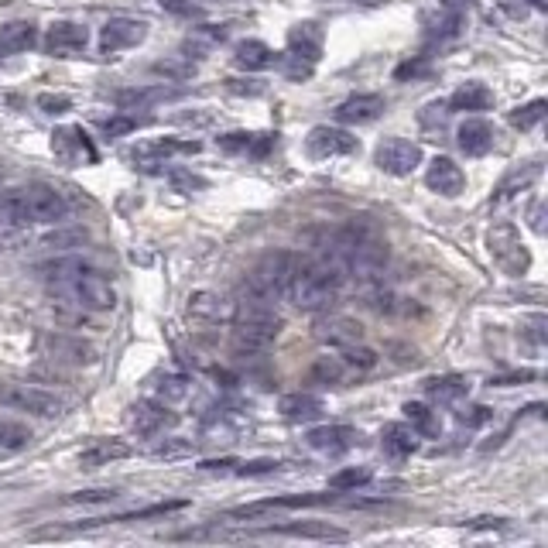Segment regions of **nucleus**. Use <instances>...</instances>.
Wrapping results in <instances>:
<instances>
[{"label": "nucleus", "instance_id": "f257e3e1", "mask_svg": "<svg viewBox=\"0 0 548 548\" xmlns=\"http://www.w3.org/2000/svg\"><path fill=\"white\" fill-rule=\"evenodd\" d=\"M42 274L48 281V292L59 295L62 302H72L90 312H107L117 305V292L103 278V271H96L93 264L79 261V257H62V261L42 264Z\"/></svg>", "mask_w": 548, "mask_h": 548}, {"label": "nucleus", "instance_id": "f03ea898", "mask_svg": "<svg viewBox=\"0 0 548 548\" xmlns=\"http://www.w3.org/2000/svg\"><path fill=\"white\" fill-rule=\"evenodd\" d=\"M346 278H350V274H346L340 257L333 251H322L319 257H312V261L295 264L285 298H292L298 309H305V312L329 309V305L336 302V295H340Z\"/></svg>", "mask_w": 548, "mask_h": 548}, {"label": "nucleus", "instance_id": "7ed1b4c3", "mask_svg": "<svg viewBox=\"0 0 548 548\" xmlns=\"http://www.w3.org/2000/svg\"><path fill=\"white\" fill-rule=\"evenodd\" d=\"M69 203L52 185H21L0 192V227H35V223H62Z\"/></svg>", "mask_w": 548, "mask_h": 548}, {"label": "nucleus", "instance_id": "20e7f679", "mask_svg": "<svg viewBox=\"0 0 548 548\" xmlns=\"http://www.w3.org/2000/svg\"><path fill=\"white\" fill-rule=\"evenodd\" d=\"M298 257L288 251H271L247 271L244 285H240V302L251 305H278V298H285L288 281H292Z\"/></svg>", "mask_w": 548, "mask_h": 548}, {"label": "nucleus", "instance_id": "39448f33", "mask_svg": "<svg viewBox=\"0 0 548 548\" xmlns=\"http://www.w3.org/2000/svg\"><path fill=\"white\" fill-rule=\"evenodd\" d=\"M281 333V319L274 316L271 305H251V302H237L233 312V346L240 353H261L278 340Z\"/></svg>", "mask_w": 548, "mask_h": 548}, {"label": "nucleus", "instance_id": "423d86ee", "mask_svg": "<svg viewBox=\"0 0 548 548\" xmlns=\"http://www.w3.org/2000/svg\"><path fill=\"white\" fill-rule=\"evenodd\" d=\"M322 59V28L316 21H302L288 31V52L278 59L281 72H285L292 83H305L312 76V69Z\"/></svg>", "mask_w": 548, "mask_h": 548}, {"label": "nucleus", "instance_id": "0eeeda50", "mask_svg": "<svg viewBox=\"0 0 548 548\" xmlns=\"http://www.w3.org/2000/svg\"><path fill=\"white\" fill-rule=\"evenodd\" d=\"M487 251L501 264V271L511 274V278H521V274H528L531 268V251L525 247V240H521L514 223H494V227L487 230Z\"/></svg>", "mask_w": 548, "mask_h": 548}, {"label": "nucleus", "instance_id": "6e6552de", "mask_svg": "<svg viewBox=\"0 0 548 548\" xmlns=\"http://www.w3.org/2000/svg\"><path fill=\"white\" fill-rule=\"evenodd\" d=\"M0 405L14 408V411H28V415H38V418H55L62 415L66 401L55 398L52 391L45 388H35V384H0Z\"/></svg>", "mask_w": 548, "mask_h": 548}, {"label": "nucleus", "instance_id": "1a4fd4ad", "mask_svg": "<svg viewBox=\"0 0 548 548\" xmlns=\"http://www.w3.org/2000/svg\"><path fill=\"white\" fill-rule=\"evenodd\" d=\"M374 165L381 172L394 175V179H405V175L422 165V148L415 141H408V137H384L374 151Z\"/></svg>", "mask_w": 548, "mask_h": 548}, {"label": "nucleus", "instance_id": "9d476101", "mask_svg": "<svg viewBox=\"0 0 548 548\" xmlns=\"http://www.w3.org/2000/svg\"><path fill=\"white\" fill-rule=\"evenodd\" d=\"M52 151L62 165H96L100 161V151L83 127H59L52 134Z\"/></svg>", "mask_w": 548, "mask_h": 548}, {"label": "nucleus", "instance_id": "9b49d317", "mask_svg": "<svg viewBox=\"0 0 548 548\" xmlns=\"http://www.w3.org/2000/svg\"><path fill=\"white\" fill-rule=\"evenodd\" d=\"M305 151L309 158H340V155H353L360 151V141L350 131H340V127H312L309 137H305Z\"/></svg>", "mask_w": 548, "mask_h": 548}, {"label": "nucleus", "instance_id": "f8f14e48", "mask_svg": "<svg viewBox=\"0 0 548 548\" xmlns=\"http://www.w3.org/2000/svg\"><path fill=\"white\" fill-rule=\"evenodd\" d=\"M312 336L319 343L333 346V350H343V346H357L364 343V326L350 316H322L312 326Z\"/></svg>", "mask_w": 548, "mask_h": 548}, {"label": "nucleus", "instance_id": "ddd939ff", "mask_svg": "<svg viewBox=\"0 0 548 548\" xmlns=\"http://www.w3.org/2000/svg\"><path fill=\"white\" fill-rule=\"evenodd\" d=\"M127 422H131V429L137 435H158L172 429V425H179V415L168 411L165 401H137V405H131V411H127Z\"/></svg>", "mask_w": 548, "mask_h": 548}, {"label": "nucleus", "instance_id": "4468645a", "mask_svg": "<svg viewBox=\"0 0 548 548\" xmlns=\"http://www.w3.org/2000/svg\"><path fill=\"white\" fill-rule=\"evenodd\" d=\"M90 42V35H86L83 24L76 21H55L52 28L45 31L42 38V48L48 55H59V59H72V55H79Z\"/></svg>", "mask_w": 548, "mask_h": 548}, {"label": "nucleus", "instance_id": "2eb2a0df", "mask_svg": "<svg viewBox=\"0 0 548 548\" xmlns=\"http://www.w3.org/2000/svg\"><path fill=\"white\" fill-rule=\"evenodd\" d=\"M144 35H148V24H144V21L110 18L107 24H103V31H100V48H103V55H114V52H120V48L141 45Z\"/></svg>", "mask_w": 548, "mask_h": 548}, {"label": "nucleus", "instance_id": "dca6fc26", "mask_svg": "<svg viewBox=\"0 0 548 548\" xmlns=\"http://www.w3.org/2000/svg\"><path fill=\"white\" fill-rule=\"evenodd\" d=\"M247 535H281V538H312V542H346V531L333 528L329 521H292V525H271L261 531H247Z\"/></svg>", "mask_w": 548, "mask_h": 548}, {"label": "nucleus", "instance_id": "f3484780", "mask_svg": "<svg viewBox=\"0 0 548 548\" xmlns=\"http://www.w3.org/2000/svg\"><path fill=\"white\" fill-rule=\"evenodd\" d=\"M425 185H429L432 192H439V196H446V199H453L459 196V192L466 189V175H463V168L456 165L453 158H432L429 161V172H425Z\"/></svg>", "mask_w": 548, "mask_h": 548}, {"label": "nucleus", "instance_id": "a211bd4d", "mask_svg": "<svg viewBox=\"0 0 548 548\" xmlns=\"http://www.w3.org/2000/svg\"><path fill=\"white\" fill-rule=\"evenodd\" d=\"M309 446L316 449V453L340 456V453H350L353 446H360V432L350 429V425H322V429L309 432Z\"/></svg>", "mask_w": 548, "mask_h": 548}, {"label": "nucleus", "instance_id": "6ab92c4d", "mask_svg": "<svg viewBox=\"0 0 548 548\" xmlns=\"http://www.w3.org/2000/svg\"><path fill=\"white\" fill-rule=\"evenodd\" d=\"M278 144V134H247V131H233L216 137V148L227 151V155H251V158H264L268 151Z\"/></svg>", "mask_w": 548, "mask_h": 548}, {"label": "nucleus", "instance_id": "aec40b11", "mask_svg": "<svg viewBox=\"0 0 548 548\" xmlns=\"http://www.w3.org/2000/svg\"><path fill=\"white\" fill-rule=\"evenodd\" d=\"M384 96L377 93H357L350 96V100H343L340 107H336V120L340 124H370V120H377L384 114Z\"/></svg>", "mask_w": 548, "mask_h": 548}, {"label": "nucleus", "instance_id": "412c9836", "mask_svg": "<svg viewBox=\"0 0 548 548\" xmlns=\"http://www.w3.org/2000/svg\"><path fill=\"white\" fill-rule=\"evenodd\" d=\"M456 144L463 155L470 158H483L490 148H494V127L487 124V120L473 117V120H463L456 131Z\"/></svg>", "mask_w": 548, "mask_h": 548}, {"label": "nucleus", "instance_id": "4be33fe9", "mask_svg": "<svg viewBox=\"0 0 548 548\" xmlns=\"http://www.w3.org/2000/svg\"><path fill=\"white\" fill-rule=\"evenodd\" d=\"M42 350L48 353L52 360H62V364H93L96 360V350L90 343L83 340H69V336H45L42 340Z\"/></svg>", "mask_w": 548, "mask_h": 548}, {"label": "nucleus", "instance_id": "5701e85b", "mask_svg": "<svg viewBox=\"0 0 548 548\" xmlns=\"http://www.w3.org/2000/svg\"><path fill=\"white\" fill-rule=\"evenodd\" d=\"M196 151H199V141H175V137H165V141L141 144V148L134 151V161H141V168H151V165H161V161L172 155H196Z\"/></svg>", "mask_w": 548, "mask_h": 548}, {"label": "nucleus", "instance_id": "b1692460", "mask_svg": "<svg viewBox=\"0 0 548 548\" xmlns=\"http://www.w3.org/2000/svg\"><path fill=\"white\" fill-rule=\"evenodd\" d=\"M449 114H483V110L494 107V93L483 83H466L449 96Z\"/></svg>", "mask_w": 548, "mask_h": 548}, {"label": "nucleus", "instance_id": "393cba45", "mask_svg": "<svg viewBox=\"0 0 548 548\" xmlns=\"http://www.w3.org/2000/svg\"><path fill=\"white\" fill-rule=\"evenodd\" d=\"M538 179H542V161H528V165L514 168V172H507V175H504V182L497 185L494 203H507V199H514L518 192L531 189V185H535Z\"/></svg>", "mask_w": 548, "mask_h": 548}, {"label": "nucleus", "instance_id": "a878e982", "mask_svg": "<svg viewBox=\"0 0 548 548\" xmlns=\"http://www.w3.org/2000/svg\"><path fill=\"white\" fill-rule=\"evenodd\" d=\"M233 62L247 72H264L278 62V55H274L271 45L257 42V38H247V42H240L237 48H233Z\"/></svg>", "mask_w": 548, "mask_h": 548}, {"label": "nucleus", "instance_id": "bb28decb", "mask_svg": "<svg viewBox=\"0 0 548 548\" xmlns=\"http://www.w3.org/2000/svg\"><path fill=\"white\" fill-rule=\"evenodd\" d=\"M124 456H131V446H127V442L96 439L93 446H86L83 453H79L76 463L83 466V470H96V466H107V463H114V459H124Z\"/></svg>", "mask_w": 548, "mask_h": 548}, {"label": "nucleus", "instance_id": "cd10ccee", "mask_svg": "<svg viewBox=\"0 0 548 548\" xmlns=\"http://www.w3.org/2000/svg\"><path fill=\"white\" fill-rule=\"evenodd\" d=\"M38 45V28L31 21H11L0 28V52L21 55Z\"/></svg>", "mask_w": 548, "mask_h": 548}, {"label": "nucleus", "instance_id": "c85d7f7f", "mask_svg": "<svg viewBox=\"0 0 548 548\" xmlns=\"http://www.w3.org/2000/svg\"><path fill=\"white\" fill-rule=\"evenodd\" d=\"M425 394H429L432 401H442V405H449V401H459L470 394V381H466L463 374H442V377H429L425 381Z\"/></svg>", "mask_w": 548, "mask_h": 548}, {"label": "nucleus", "instance_id": "c756f323", "mask_svg": "<svg viewBox=\"0 0 548 548\" xmlns=\"http://www.w3.org/2000/svg\"><path fill=\"white\" fill-rule=\"evenodd\" d=\"M381 453L394 459V463H401V459H408L415 453V432L405 429V425H384L381 432Z\"/></svg>", "mask_w": 548, "mask_h": 548}, {"label": "nucleus", "instance_id": "7c9ffc66", "mask_svg": "<svg viewBox=\"0 0 548 548\" xmlns=\"http://www.w3.org/2000/svg\"><path fill=\"white\" fill-rule=\"evenodd\" d=\"M281 415L288 418V422H312V418L322 415V401L316 398V394H288V398H281L278 405Z\"/></svg>", "mask_w": 548, "mask_h": 548}, {"label": "nucleus", "instance_id": "2f4dec72", "mask_svg": "<svg viewBox=\"0 0 548 548\" xmlns=\"http://www.w3.org/2000/svg\"><path fill=\"white\" fill-rule=\"evenodd\" d=\"M405 418L411 422V432H422V435H429V439H439V435H442L439 415H435V411H429L425 405H418V401H408V405H405Z\"/></svg>", "mask_w": 548, "mask_h": 548}, {"label": "nucleus", "instance_id": "473e14b6", "mask_svg": "<svg viewBox=\"0 0 548 548\" xmlns=\"http://www.w3.org/2000/svg\"><path fill=\"white\" fill-rule=\"evenodd\" d=\"M189 316L199 322H216L223 319V302L213 292H196L189 298Z\"/></svg>", "mask_w": 548, "mask_h": 548}, {"label": "nucleus", "instance_id": "72a5a7b5", "mask_svg": "<svg viewBox=\"0 0 548 548\" xmlns=\"http://www.w3.org/2000/svg\"><path fill=\"white\" fill-rule=\"evenodd\" d=\"M28 442H31V432L24 429V425L0 422V456L21 453V449H28Z\"/></svg>", "mask_w": 548, "mask_h": 548}, {"label": "nucleus", "instance_id": "f704fd0d", "mask_svg": "<svg viewBox=\"0 0 548 548\" xmlns=\"http://www.w3.org/2000/svg\"><path fill=\"white\" fill-rule=\"evenodd\" d=\"M192 394V381L185 374H168L161 377L158 384V398L165 401V405H175V401H185Z\"/></svg>", "mask_w": 548, "mask_h": 548}, {"label": "nucleus", "instance_id": "c9c22d12", "mask_svg": "<svg viewBox=\"0 0 548 548\" xmlns=\"http://www.w3.org/2000/svg\"><path fill=\"white\" fill-rule=\"evenodd\" d=\"M548 114V103L545 100H531L525 107H518L511 114V124L518 127V131H531V127H538Z\"/></svg>", "mask_w": 548, "mask_h": 548}, {"label": "nucleus", "instance_id": "e433bc0d", "mask_svg": "<svg viewBox=\"0 0 548 548\" xmlns=\"http://www.w3.org/2000/svg\"><path fill=\"white\" fill-rule=\"evenodd\" d=\"M367 483H370L367 466H350V470H340L329 477V487L333 490H357V487H367Z\"/></svg>", "mask_w": 548, "mask_h": 548}, {"label": "nucleus", "instance_id": "4c0bfd02", "mask_svg": "<svg viewBox=\"0 0 548 548\" xmlns=\"http://www.w3.org/2000/svg\"><path fill=\"white\" fill-rule=\"evenodd\" d=\"M158 4H161V11L175 14V18H185V21L203 18L206 14V7L199 4V0H158Z\"/></svg>", "mask_w": 548, "mask_h": 548}, {"label": "nucleus", "instance_id": "58836bf2", "mask_svg": "<svg viewBox=\"0 0 548 548\" xmlns=\"http://www.w3.org/2000/svg\"><path fill=\"white\" fill-rule=\"evenodd\" d=\"M117 497V490H79V494H69V497H62L59 504H103V501H114Z\"/></svg>", "mask_w": 548, "mask_h": 548}, {"label": "nucleus", "instance_id": "ea45409f", "mask_svg": "<svg viewBox=\"0 0 548 548\" xmlns=\"http://www.w3.org/2000/svg\"><path fill=\"white\" fill-rule=\"evenodd\" d=\"M281 463H274V459H254V463H240L237 473L240 477H264V473H274Z\"/></svg>", "mask_w": 548, "mask_h": 548}, {"label": "nucleus", "instance_id": "a19ab883", "mask_svg": "<svg viewBox=\"0 0 548 548\" xmlns=\"http://www.w3.org/2000/svg\"><path fill=\"white\" fill-rule=\"evenodd\" d=\"M38 107H42L45 110V114H66V110L72 107V100H69V96H52V93H42V96H38Z\"/></svg>", "mask_w": 548, "mask_h": 548}, {"label": "nucleus", "instance_id": "79ce46f5", "mask_svg": "<svg viewBox=\"0 0 548 548\" xmlns=\"http://www.w3.org/2000/svg\"><path fill=\"white\" fill-rule=\"evenodd\" d=\"M137 124H141L137 117H114V120H103V131H107L110 137H117V134H131V131H137Z\"/></svg>", "mask_w": 548, "mask_h": 548}, {"label": "nucleus", "instance_id": "37998d69", "mask_svg": "<svg viewBox=\"0 0 548 548\" xmlns=\"http://www.w3.org/2000/svg\"><path fill=\"white\" fill-rule=\"evenodd\" d=\"M490 418H494V411L483 408V405L470 408V415H466V411H459V422H463V425H483V422H490Z\"/></svg>", "mask_w": 548, "mask_h": 548}, {"label": "nucleus", "instance_id": "c03bdc74", "mask_svg": "<svg viewBox=\"0 0 548 548\" xmlns=\"http://www.w3.org/2000/svg\"><path fill=\"white\" fill-rule=\"evenodd\" d=\"M528 223L535 233H545V203L542 199H535V203L528 206Z\"/></svg>", "mask_w": 548, "mask_h": 548}, {"label": "nucleus", "instance_id": "a18cd8bd", "mask_svg": "<svg viewBox=\"0 0 548 548\" xmlns=\"http://www.w3.org/2000/svg\"><path fill=\"white\" fill-rule=\"evenodd\" d=\"M429 72V62H405V66L394 69V79H408V76H422Z\"/></svg>", "mask_w": 548, "mask_h": 548}, {"label": "nucleus", "instance_id": "49530a36", "mask_svg": "<svg viewBox=\"0 0 548 548\" xmlns=\"http://www.w3.org/2000/svg\"><path fill=\"white\" fill-rule=\"evenodd\" d=\"M227 90H233V93H251V96H257V93H264V86L261 83H244V79H227Z\"/></svg>", "mask_w": 548, "mask_h": 548}, {"label": "nucleus", "instance_id": "de8ad7c7", "mask_svg": "<svg viewBox=\"0 0 548 548\" xmlns=\"http://www.w3.org/2000/svg\"><path fill=\"white\" fill-rule=\"evenodd\" d=\"M172 182L179 185V189H203V179H199V175H189V172H175L172 175Z\"/></svg>", "mask_w": 548, "mask_h": 548}, {"label": "nucleus", "instance_id": "09e8293b", "mask_svg": "<svg viewBox=\"0 0 548 548\" xmlns=\"http://www.w3.org/2000/svg\"><path fill=\"white\" fill-rule=\"evenodd\" d=\"M189 449H192L189 442H165V446H158V449H155V456H165V459H168V456H182V453H189Z\"/></svg>", "mask_w": 548, "mask_h": 548}, {"label": "nucleus", "instance_id": "8fccbe9b", "mask_svg": "<svg viewBox=\"0 0 548 548\" xmlns=\"http://www.w3.org/2000/svg\"><path fill=\"white\" fill-rule=\"evenodd\" d=\"M237 459H206V463L203 466H199V470H216V473H227V470H233V473H237Z\"/></svg>", "mask_w": 548, "mask_h": 548}, {"label": "nucleus", "instance_id": "3c124183", "mask_svg": "<svg viewBox=\"0 0 548 548\" xmlns=\"http://www.w3.org/2000/svg\"><path fill=\"white\" fill-rule=\"evenodd\" d=\"M470 528H504V518H477L470 521Z\"/></svg>", "mask_w": 548, "mask_h": 548}, {"label": "nucleus", "instance_id": "603ef678", "mask_svg": "<svg viewBox=\"0 0 548 548\" xmlns=\"http://www.w3.org/2000/svg\"><path fill=\"white\" fill-rule=\"evenodd\" d=\"M531 7H535V11H548V0H528Z\"/></svg>", "mask_w": 548, "mask_h": 548}]
</instances>
